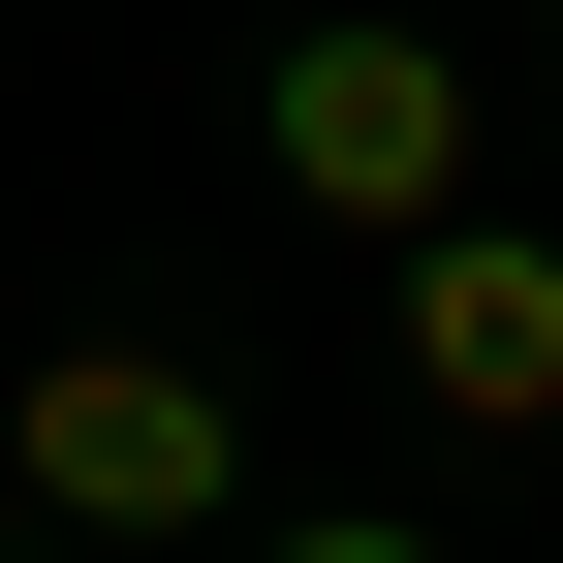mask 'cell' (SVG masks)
<instances>
[{
	"instance_id": "obj_1",
	"label": "cell",
	"mask_w": 563,
	"mask_h": 563,
	"mask_svg": "<svg viewBox=\"0 0 563 563\" xmlns=\"http://www.w3.org/2000/svg\"><path fill=\"white\" fill-rule=\"evenodd\" d=\"M251 157H282V220L439 251L470 157H501V95H470V32H407V0H282V32H251Z\"/></svg>"
},
{
	"instance_id": "obj_2",
	"label": "cell",
	"mask_w": 563,
	"mask_h": 563,
	"mask_svg": "<svg viewBox=\"0 0 563 563\" xmlns=\"http://www.w3.org/2000/svg\"><path fill=\"white\" fill-rule=\"evenodd\" d=\"M0 470H32V532H251V407L188 376V344H32V407H0Z\"/></svg>"
},
{
	"instance_id": "obj_3",
	"label": "cell",
	"mask_w": 563,
	"mask_h": 563,
	"mask_svg": "<svg viewBox=\"0 0 563 563\" xmlns=\"http://www.w3.org/2000/svg\"><path fill=\"white\" fill-rule=\"evenodd\" d=\"M407 376L470 439H563V220H439L407 251Z\"/></svg>"
},
{
	"instance_id": "obj_4",
	"label": "cell",
	"mask_w": 563,
	"mask_h": 563,
	"mask_svg": "<svg viewBox=\"0 0 563 563\" xmlns=\"http://www.w3.org/2000/svg\"><path fill=\"white\" fill-rule=\"evenodd\" d=\"M251 563H439V532H407V501H282Z\"/></svg>"
}]
</instances>
